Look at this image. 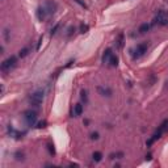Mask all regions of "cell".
<instances>
[{
	"label": "cell",
	"mask_w": 168,
	"mask_h": 168,
	"mask_svg": "<svg viewBox=\"0 0 168 168\" xmlns=\"http://www.w3.org/2000/svg\"><path fill=\"white\" fill-rule=\"evenodd\" d=\"M117 65H118V56L113 54V55L110 56V59H109V66H110V67H117Z\"/></svg>",
	"instance_id": "obj_14"
},
{
	"label": "cell",
	"mask_w": 168,
	"mask_h": 168,
	"mask_svg": "<svg viewBox=\"0 0 168 168\" xmlns=\"http://www.w3.org/2000/svg\"><path fill=\"white\" fill-rule=\"evenodd\" d=\"M88 29H89V26H88V25H80V32H81V33H87Z\"/></svg>",
	"instance_id": "obj_21"
},
{
	"label": "cell",
	"mask_w": 168,
	"mask_h": 168,
	"mask_svg": "<svg viewBox=\"0 0 168 168\" xmlns=\"http://www.w3.org/2000/svg\"><path fill=\"white\" fill-rule=\"evenodd\" d=\"M80 99H81V101H84V104L88 103V92L85 89L80 91Z\"/></svg>",
	"instance_id": "obj_16"
},
{
	"label": "cell",
	"mask_w": 168,
	"mask_h": 168,
	"mask_svg": "<svg viewBox=\"0 0 168 168\" xmlns=\"http://www.w3.org/2000/svg\"><path fill=\"white\" fill-rule=\"evenodd\" d=\"M75 1H76V3H78L79 5H81V7H83V8H87V4L84 3L83 0H75Z\"/></svg>",
	"instance_id": "obj_23"
},
{
	"label": "cell",
	"mask_w": 168,
	"mask_h": 168,
	"mask_svg": "<svg viewBox=\"0 0 168 168\" xmlns=\"http://www.w3.org/2000/svg\"><path fill=\"white\" fill-rule=\"evenodd\" d=\"M99 138H100V134L97 133V131H95V133L91 134V139H92V140H97Z\"/></svg>",
	"instance_id": "obj_20"
},
{
	"label": "cell",
	"mask_w": 168,
	"mask_h": 168,
	"mask_svg": "<svg viewBox=\"0 0 168 168\" xmlns=\"http://www.w3.org/2000/svg\"><path fill=\"white\" fill-rule=\"evenodd\" d=\"M44 91H36L34 93H32L30 99H29V101H30V105L33 106H40L41 104H42V101H44Z\"/></svg>",
	"instance_id": "obj_6"
},
{
	"label": "cell",
	"mask_w": 168,
	"mask_h": 168,
	"mask_svg": "<svg viewBox=\"0 0 168 168\" xmlns=\"http://www.w3.org/2000/svg\"><path fill=\"white\" fill-rule=\"evenodd\" d=\"M16 65H17V56L11 55L9 58H7L5 60H3L1 66H0V69H1L3 72H8V71H11L13 67H16Z\"/></svg>",
	"instance_id": "obj_4"
},
{
	"label": "cell",
	"mask_w": 168,
	"mask_h": 168,
	"mask_svg": "<svg viewBox=\"0 0 168 168\" xmlns=\"http://www.w3.org/2000/svg\"><path fill=\"white\" fill-rule=\"evenodd\" d=\"M101 159H103V154L100 153V151H95L93 154H92V160L96 163L101 162Z\"/></svg>",
	"instance_id": "obj_15"
},
{
	"label": "cell",
	"mask_w": 168,
	"mask_h": 168,
	"mask_svg": "<svg viewBox=\"0 0 168 168\" xmlns=\"http://www.w3.org/2000/svg\"><path fill=\"white\" fill-rule=\"evenodd\" d=\"M97 92H99V95H101L103 97H110L112 96V89L109 87H105V85H99L97 87Z\"/></svg>",
	"instance_id": "obj_8"
},
{
	"label": "cell",
	"mask_w": 168,
	"mask_h": 168,
	"mask_svg": "<svg viewBox=\"0 0 168 168\" xmlns=\"http://www.w3.org/2000/svg\"><path fill=\"white\" fill-rule=\"evenodd\" d=\"M29 51H30V49H29V47H24V49H21L19 51V56H20V58H25V56L29 54Z\"/></svg>",
	"instance_id": "obj_17"
},
{
	"label": "cell",
	"mask_w": 168,
	"mask_h": 168,
	"mask_svg": "<svg viewBox=\"0 0 168 168\" xmlns=\"http://www.w3.org/2000/svg\"><path fill=\"white\" fill-rule=\"evenodd\" d=\"M113 55V53H112V49H106L105 51H104V54H103V58H101V62L105 65V63H109V59H110V56Z\"/></svg>",
	"instance_id": "obj_10"
},
{
	"label": "cell",
	"mask_w": 168,
	"mask_h": 168,
	"mask_svg": "<svg viewBox=\"0 0 168 168\" xmlns=\"http://www.w3.org/2000/svg\"><path fill=\"white\" fill-rule=\"evenodd\" d=\"M125 156V154L122 151H117V153H112L109 154V159L110 160H114V159H122Z\"/></svg>",
	"instance_id": "obj_12"
},
{
	"label": "cell",
	"mask_w": 168,
	"mask_h": 168,
	"mask_svg": "<svg viewBox=\"0 0 168 168\" xmlns=\"http://www.w3.org/2000/svg\"><path fill=\"white\" fill-rule=\"evenodd\" d=\"M154 24H158L160 26H168V12L160 9L154 17Z\"/></svg>",
	"instance_id": "obj_5"
},
{
	"label": "cell",
	"mask_w": 168,
	"mask_h": 168,
	"mask_svg": "<svg viewBox=\"0 0 168 168\" xmlns=\"http://www.w3.org/2000/svg\"><path fill=\"white\" fill-rule=\"evenodd\" d=\"M149 50V42H142V44H138L137 46L131 50V55H133V59H139L144 54L147 53Z\"/></svg>",
	"instance_id": "obj_3"
},
{
	"label": "cell",
	"mask_w": 168,
	"mask_h": 168,
	"mask_svg": "<svg viewBox=\"0 0 168 168\" xmlns=\"http://www.w3.org/2000/svg\"><path fill=\"white\" fill-rule=\"evenodd\" d=\"M24 118L26 121V124H28V126H33L36 124V121H37V112L29 109V110H26L24 113Z\"/></svg>",
	"instance_id": "obj_7"
},
{
	"label": "cell",
	"mask_w": 168,
	"mask_h": 168,
	"mask_svg": "<svg viewBox=\"0 0 168 168\" xmlns=\"http://www.w3.org/2000/svg\"><path fill=\"white\" fill-rule=\"evenodd\" d=\"M58 28H59V24H56L55 26H54L53 29H51V36H54L56 33V30H58Z\"/></svg>",
	"instance_id": "obj_24"
},
{
	"label": "cell",
	"mask_w": 168,
	"mask_h": 168,
	"mask_svg": "<svg viewBox=\"0 0 168 168\" xmlns=\"http://www.w3.org/2000/svg\"><path fill=\"white\" fill-rule=\"evenodd\" d=\"M84 112V108L81 104H75L74 105V110H72V116L74 117H79V116H81Z\"/></svg>",
	"instance_id": "obj_9"
},
{
	"label": "cell",
	"mask_w": 168,
	"mask_h": 168,
	"mask_svg": "<svg viewBox=\"0 0 168 168\" xmlns=\"http://www.w3.org/2000/svg\"><path fill=\"white\" fill-rule=\"evenodd\" d=\"M167 129H168V120H164V121L160 124V126H159V128L155 130V133L153 134V137H151V138H150V139L146 142V146L150 147L151 144L154 143V142H155V140L160 139V138H162V135L165 133V130H167Z\"/></svg>",
	"instance_id": "obj_2"
},
{
	"label": "cell",
	"mask_w": 168,
	"mask_h": 168,
	"mask_svg": "<svg viewBox=\"0 0 168 168\" xmlns=\"http://www.w3.org/2000/svg\"><path fill=\"white\" fill-rule=\"evenodd\" d=\"M15 159L17 160V162H24V160H25L24 153H21V151H17V153L15 154Z\"/></svg>",
	"instance_id": "obj_18"
},
{
	"label": "cell",
	"mask_w": 168,
	"mask_h": 168,
	"mask_svg": "<svg viewBox=\"0 0 168 168\" xmlns=\"http://www.w3.org/2000/svg\"><path fill=\"white\" fill-rule=\"evenodd\" d=\"M47 149H49L50 155H54V154H55V149H54V146H53L51 143H49V144H47Z\"/></svg>",
	"instance_id": "obj_19"
},
{
	"label": "cell",
	"mask_w": 168,
	"mask_h": 168,
	"mask_svg": "<svg viewBox=\"0 0 168 168\" xmlns=\"http://www.w3.org/2000/svg\"><path fill=\"white\" fill-rule=\"evenodd\" d=\"M124 40H125L124 33H120L118 38L116 40V45H117V47H118V49H122V46H124Z\"/></svg>",
	"instance_id": "obj_13"
},
{
	"label": "cell",
	"mask_w": 168,
	"mask_h": 168,
	"mask_svg": "<svg viewBox=\"0 0 168 168\" xmlns=\"http://www.w3.org/2000/svg\"><path fill=\"white\" fill-rule=\"evenodd\" d=\"M4 38H5V41H9V29L4 30Z\"/></svg>",
	"instance_id": "obj_22"
},
{
	"label": "cell",
	"mask_w": 168,
	"mask_h": 168,
	"mask_svg": "<svg viewBox=\"0 0 168 168\" xmlns=\"http://www.w3.org/2000/svg\"><path fill=\"white\" fill-rule=\"evenodd\" d=\"M151 28H153V24H150V22H144V24H142L139 26L138 32H139L140 34H144V33H147V32H149Z\"/></svg>",
	"instance_id": "obj_11"
},
{
	"label": "cell",
	"mask_w": 168,
	"mask_h": 168,
	"mask_svg": "<svg viewBox=\"0 0 168 168\" xmlns=\"http://www.w3.org/2000/svg\"><path fill=\"white\" fill-rule=\"evenodd\" d=\"M55 9H56V4L51 3V1H46L44 5L38 7V9H37V19L40 20V21H45L49 16L54 15Z\"/></svg>",
	"instance_id": "obj_1"
},
{
	"label": "cell",
	"mask_w": 168,
	"mask_h": 168,
	"mask_svg": "<svg viewBox=\"0 0 168 168\" xmlns=\"http://www.w3.org/2000/svg\"><path fill=\"white\" fill-rule=\"evenodd\" d=\"M38 128H46V121H42L38 124Z\"/></svg>",
	"instance_id": "obj_25"
}]
</instances>
